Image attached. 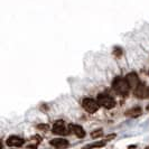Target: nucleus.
<instances>
[{
    "instance_id": "nucleus-1",
    "label": "nucleus",
    "mask_w": 149,
    "mask_h": 149,
    "mask_svg": "<svg viewBox=\"0 0 149 149\" xmlns=\"http://www.w3.org/2000/svg\"><path fill=\"white\" fill-rule=\"evenodd\" d=\"M112 89L114 90V92L119 95H122V97H126L129 91H130V86L128 84L127 80L123 79V77H120V76H117L113 82H112Z\"/></svg>"
},
{
    "instance_id": "nucleus-2",
    "label": "nucleus",
    "mask_w": 149,
    "mask_h": 149,
    "mask_svg": "<svg viewBox=\"0 0 149 149\" xmlns=\"http://www.w3.org/2000/svg\"><path fill=\"white\" fill-rule=\"evenodd\" d=\"M52 132L57 136H67L71 134L70 126H67L63 120H57L52 127Z\"/></svg>"
},
{
    "instance_id": "nucleus-3",
    "label": "nucleus",
    "mask_w": 149,
    "mask_h": 149,
    "mask_svg": "<svg viewBox=\"0 0 149 149\" xmlns=\"http://www.w3.org/2000/svg\"><path fill=\"white\" fill-rule=\"evenodd\" d=\"M97 101L100 107L105 109H112L116 107V100L108 94H99Z\"/></svg>"
},
{
    "instance_id": "nucleus-4",
    "label": "nucleus",
    "mask_w": 149,
    "mask_h": 149,
    "mask_svg": "<svg viewBox=\"0 0 149 149\" xmlns=\"http://www.w3.org/2000/svg\"><path fill=\"white\" fill-rule=\"evenodd\" d=\"M82 107H83V109L86 112H89V113H94V112H97V110H99V108H100V105H99L97 100L91 99V97H85V99L83 100Z\"/></svg>"
},
{
    "instance_id": "nucleus-5",
    "label": "nucleus",
    "mask_w": 149,
    "mask_h": 149,
    "mask_svg": "<svg viewBox=\"0 0 149 149\" xmlns=\"http://www.w3.org/2000/svg\"><path fill=\"white\" fill-rule=\"evenodd\" d=\"M116 138V134H109V136H107L104 139H102V140H99V141H95V142H92V143H89V145H85L84 147H82L81 149H97V148H102V147H104L105 145L108 143V142L112 140V139H114Z\"/></svg>"
},
{
    "instance_id": "nucleus-6",
    "label": "nucleus",
    "mask_w": 149,
    "mask_h": 149,
    "mask_svg": "<svg viewBox=\"0 0 149 149\" xmlns=\"http://www.w3.org/2000/svg\"><path fill=\"white\" fill-rule=\"evenodd\" d=\"M134 94L138 99H149V88L145 84L139 83L134 90Z\"/></svg>"
},
{
    "instance_id": "nucleus-7",
    "label": "nucleus",
    "mask_w": 149,
    "mask_h": 149,
    "mask_svg": "<svg viewBox=\"0 0 149 149\" xmlns=\"http://www.w3.org/2000/svg\"><path fill=\"white\" fill-rule=\"evenodd\" d=\"M49 143H51V146H53L54 148L56 149H66L70 146L68 140L64 139V138H55V139H52L49 141Z\"/></svg>"
},
{
    "instance_id": "nucleus-8",
    "label": "nucleus",
    "mask_w": 149,
    "mask_h": 149,
    "mask_svg": "<svg viewBox=\"0 0 149 149\" xmlns=\"http://www.w3.org/2000/svg\"><path fill=\"white\" fill-rule=\"evenodd\" d=\"M6 143L9 147H22L25 143V139L22 137H18V136H10L7 139Z\"/></svg>"
},
{
    "instance_id": "nucleus-9",
    "label": "nucleus",
    "mask_w": 149,
    "mask_h": 149,
    "mask_svg": "<svg viewBox=\"0 0 149 149\" xmlns=\"http://www.w3.org/2000/svg\"><path fill=\"white\" fill-rule=\"evenodd\" d=\"M70 126V130H71V134H74L77 138H84L85 137V131L81 126L79 125H68Z\"/></svg>"
},
{
    "instance_id": "nucleus-10",
    "label": "nucleus",
    "mask_w": 149,
    "mask_h": 149,
    "mask_svg": "<svg viewBox=\"0 0 149 149\" xmlns=\"http://www.w3.org/2000/svg\"><path fill=\"white\" fill-rule=\"evenodd\" d=\"M126 80H127L128 84H129V86H130V89L131 88H136L138 84H139V77H138V75L136 74L134 72H132V73H129V74L126 76Z\"/></svg>"
},
{
    "instance_id": "nucleus-11",
    "label": "nucleus",
    "mask_w": 149,
    "mask_h": 149,
    "mask_svg": "<svg viewBox=\"0 0 149 149\" xmlns=\"http://www.w3.org/2000/svg\"><path fill=\"white\" fill-rule=\"evenodd\" d=\"M142 113V110L140 107H138V105H136L134 108H131V109H129L126 111V116L129 117V118H138L140 114Z\"/></svg>"
},
{
    "instance_id": "nucleus-12",
    "label": "nucleus",
    "mask_w": 149,
    "mask_h": 149,
    "mask_svg": "<svg viewBox=\"0 0 149 149\" xmlns=\"http://www.w3.org/2000/svg\"><path fill=\"white\" fill-rule=\"evenodd\" d=\"M91 137L93 139H97V138H101L103 137V130L102 129H97V130H94L91 132Z\"/></svg>"
},
{
    "instance_id": "nucleus-13",
    "label": "nucleus",
    "mask_w": 149,
    "mask_h": 149,
    "mask_svg": "<svg viewBox=\"0 0 149 149\" xmlns=\"http://www.w3.org/2000/svg\"><path fill=\"white\" fill-rule=\"evenodd\" d=\"M113 54L117 55V56H120V55H122V49H120L119 47H114L113 48Z\"/></svg>"
},
{
    "instance_id": "nucleus-14",
    "label": "nucleus",
    "mask_w": 149,
    "mask_h": 149,
    "mask_svg": "<svg viewBox=\"0 0 149 149\" xmlns=\"http://www.w3.org/2000/svg\"><path fill=\"white\" fill-rule=\"evenodd\" d=\"M38 129H43V130H46V129H47V126H38Z\"/></svg>"
},
{
    "instance_id": "nucleus-15",
    "label": "nucleus",
    "mask_w": 149,
    "mask_h": 149,
    "mask_svg": "<svg viewBox=\"0 0 149 149\" xmlns=\"http://www.w3.org/2000/svg\"><path fill=\"white\" fill-rule=\"evenodd\" d=\"M3 148V145H2V141L0 140V149H2Z\"/></svg>"
},
{
    "instance_id": "nucleus-16",
    "label": "nucleus",
    "mask_w": 149,
    "mask_h": 149,
    "mask_svg": "<svg viewBox=\"0 0 149 149\" xmlns=\"http://www.w3.org/2000/svg\"><path fill=\"white\" fill-rule=\"evenodd\" d=\"M147 110H148V111H149V104L147 105Z\"/></svg>"
},
{
    "instance_id": "nucleus-17",
    "label": "nucleus",
    "mask_w": 149,
    "mask_h": 149,
    "mask_svg": "<svg viewBox=\"0 0 149 149\" xmlns=\"http://www.w3.org/2000/svg\"><path fill=\"white\" fill-rule=\"evenodd\" d=\"M145 149H149V146H147V147H146Z\"/></svg>"
}]
</instances>
